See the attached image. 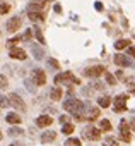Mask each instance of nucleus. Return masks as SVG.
<instances>
[{
    "label": "nucleus",
    "instance_id": "12",
    "mask_svg": "<svg viewBox=\"0 0 135 146\" xmlns=\"http://www.w3.org/2000/svg\"><path fill=\"white\" fill-rule=\"evenodd\" d=\"M43 7H45L43 0H31L29 2V12H39Z\"/></svg>",
    "mask_w": 135,
    "mask_h": 146
},
{
    "label": "nucleus",
    "instance_id": "31",
    "mask_svg": "<svg viewBox=\"0 0 135 146\" xmlns=\"http://www.w3.org/2000/svg\"><path fill=\"white\" fill-rule=\"evenodd\" d=\"M10 11V5L9 4H0V14H7Z\"/></svg>",
    "mask_w": 135,
    "mask_h": 146
},
{
    "label": "nucleus",
    "instance_id": "33",
    "mask_svg": "<svg viewBox=\"0 0 135 146\" xmlns=\"http://www.w3.org/2000/svg\"><path fill=\"white\" fill-rule=\"evenodd\" d=\"M7 105H9V100H7L5 96L0 95V107H7Z\"/></svg>",
    "mask_w": 135,
    "mask_h": 146
},
{
    "label": "nucleus",
    "instance_id": "10",
    "mask_svg": "<svg viewBox=\"0 0 135 146\" xmlns=\"http://www.w3.org/2000/svg\"><path fill=\"white\" fill-rule=\"evenodd\" d=\"M113 60H115V64L120 65V67H128V65H132V60H130L128 57H125V55H120V53L115 55Z\"/></svg>",
    "mask_w": 135,
    "mask_h": 146
},
{
    "label": "nucleus",
    "instance_id": "14",
    "mask_svg": "<svg viewBox=\"0 0 135 146\" xmlns=\"http://www.w3.org/2000/svg\"><path fill=\"white\" fill-rule=\"evenodd\" d=\"M55 137H56L55 131H46V132L41 134V141L43 143H51V141H55Z\"/></svg>",
    "mask_w": 135,
    "mask_h": 146
},
{
    "label": "nucleus",
    "instance_id": "6",
    "mask_svg": "<svg viewBox=\"0 0 135 146\" xmlns=\"http://www.w3.org/2000/svg\"><path fill=\"white\" fill-rule=\"evenodd\" d=\"M21 24H22V19H21L19 16L10 17V19L7 21V29H9V33H16V31L21 28Z\"/></svg>",
    "mask_w": 135,
    "mask_h": 146
},
{
    "label": "nucleus",
    "instance_id": "8",
    "mask_svg": "<svg viewBox=\"0 0 135 146\" xmlns=\"http://www.w3.org/2000/svg\"><path fill=\"white\" fill-rule=\"evenodd\" d=\"M33 78H34V83H36L38 86L46 84V74H45L43 69H36V70L33 72Z\"/></svg>",
    "mask_w": 135,
    "mask_h": 146
},
{
    "label": "nucleus",
    "instance_id": "19",
    "mask_svg": "<svg viewBox=\"0 0 135 146\" xmlns=\"http://www.w3.org/2000/svg\"><path fill=\"white\" fill-rule=\"evenodd\" d=\"M74 129H75V127H74L70 122H69V124H63V125H62V131H63V134H72V132H74Z\"/></svg>",
    "mask_w": 135,
    "mask_h": 146
},
{
    "label": "nucleus",
    "instance_id": "40",
    "mask_svg": "<svg viewBox=\"0 0 135 146\" xmlns=\"http://www.w3.org/2000/svg\"><path fill=\"white\" fill-rule=\"evenodd\" d=\"M0 139H2V132H0Z\"/></svg>",
    "mask_w": 135,
    "mask_h": 146
},
{
    "label": "nucleus",
    "instance_id": "39",
    "mask_svg": "<svg viewBox=\"0 0 135 146\" xmlns=\"http://www.w3.org/2000/svg\"><path fill=\"white\" fill-rule=\"evenodd\" d=\"M132 95H135V88H133V90H132Z\"/></svg>",
    "mask_w": 135,
    "mask_h": 146
},
{
    "label": "nucleus",
    "instance_id": "25",
    "mask_svg": "<svg viewBox=\"0 0 135 146\" xmlns=\"http://www.w3.org/2000/svg\"><path fill=\"white\" fill-rule=\"evenodd\" d=\"M104 78H106V83H108V84H111V86H113V84H116L115 76H113V74H109V72H104Z\"/></svg>",
    "mask_w": 135,
    "mask_h": 146
},
{
    "label": "nucleus",
    "instance_id": "22",
    "mask_svg": "<svg viewBox=\"0 0 135 146\" xmlns=\"http://www.w3.org/2000/svg\"><path fill=\"white\" fill-rule=\"evenodd\" d=\"M29 19L31 21H43V14L41 12H29Z\"/></svg>",
    "mask_w": 135,
    "mask_h": 146
},
{
    "label": "nucleus",
    "instance_id": "30",
    "mask_svg": "<svg viewBox=\"0 0 135 146\" xmlns=\"http://www.w3.org/2000/svg\"><path fill=\"white\" fill-rule=\"evenodd\" d=\"M65 146H81V141H79V139H74V137H72V139H69V141L65 143Z\"/></svg>",
    "mask_w": 135,
    "mask_h": 146
},
{
    "label": "nucleus",
    "instance_id": "20",
    "mask_svg": "<svg viewBox=\"0 0 135 146\" xmlns=\"http://www.w3.org/2000/svg\"><path fill=\"white\" fill-rule=\"evenodd\" d=\"M128 43H130L128 40H118V41L115 43V48H116V50H121V48H126V46H128Z\"/></svg>",
    "mask_w": 135,
    "mask_h": 146
},
{
    "label": "nucleus",
    "instance_id": "26",
    "mask_svg": "<svg viewBox=\"0 0 135 146\" xmlns=\"http://www.w3.org/2000/svg\"><path fill=\"white\" fill-rule=\"evenodd\" d=\"M103 141H104V146H118V143H116L115 137H104Z\"/></svg>",
    "mask_w": 135,
    "mask_h": 146
},
{
    "label": "nucleus",
    "instance_id": "32",
    "mask_svg": "<svg viewBox=\"0 0 135 146\" xmlns=\"http://www.w3.org/2000/svg\"><path fill=\"white\" fill-rule=\"evenodd\" d=\"M125 83H126L130 88H135V78H126V79H125Z\"/></svg>",
    "mask_w": 135,
    "mask_h": 146
},
{
    "label": "nucleus",
    "instance_id": "37",
    "mask_svg": "<svg viewBox=\"0 0 135 146\" xmlns=\"http://www.w3.org/2000/svg\"><path fill=\"white\" fill-rule=\"evenodd\" d=\"M94 88L96 90H103V83H94Z\"/></svg>",
    "mask_w": 135,
    "mask_h": 146
},
{
    "label": "nucleus",
    "instance_id": "17",
    "mask_svg": "<svg viewBox=\"0 0 135 146\" xmlns=\"http://www.w3.org/2000/svg\"><path fill=\"white\" fill-rule=\"evenodd\" d=\"M31 52H33V55H34L38 60H41V58H43V50H41L38 45H33V46H31Z\"/></svg>",
    "mask_w": 135,
    "mask_h": 146
},
{
    "label": "nucleus",
    "instance_id": "24",
    "mask_svg": "<svg viewBox=\"0 0 135 146\" xmlns=\"http://www.w3.org/2000/svg\"><path fill=\"white\" fill-rule=\"evenodd\" d=\"M9 134H10V136H22V129L14 125V127H10V129H9Z\"/></svg>",
    "mask_w": 135,
    "mask_h": 146
},
{
    "label": "nucleus",
    "instance_id": "5",
    "mask_svg": "<svg viewBox=\"0 0 135 146\" xmlns=\"http://www.w3.org/2000/svg\"><path fill=\"white\" fill-rule=\"evenodd\" d=\"M84 137H87L91 141H98V139H101V129H96V127L89 125V127L84 129Z\"/></svg>",
    "mask_w": 135,
    "mask_h": 146
},
{
    "label": "nucleus",
    "instance_id": "23",
    "mask_svg": "<svg viewBox=\"0 0 135 146\" xmlns=\"http://www.w3.org/2000/svg\"><path fill=\"white\" fill-rule=\"evenodd\" d=\"M98 117H99V108H91L87 119H89V120H94V119H98Z\"/></svg>",
    "mask_w": 135,
    "mask_h": 146
},
{
    "label": "nucleus",
    "instance_id": "9",
    "mask_svg": "<svg viewBox=\"0 0 135 146\" xmlns=\"http://www.w3.org/2000/svg\"><path fill=\"white\" fill-rule=\"evenodd\" d=\"M120 132H121V139L123 141H130V125L126 124V120H121L120 122Z\"/></svg>",
    "mask_w": 135,
    "mask_h": 146
},
{
    "label": "nucleus",
    "instance_id": "21",
    "mask_svg": "<svg viewBox=\"0 0 135 146\" xmlns=\"http://www.w3.org/2000/svg\"><path fill=\"white\" fill-rule=\"evenodd\" d=\"M109 103H111V98L109 96H101L99 98V107L106 108V107H109Z\"/></svg>",
    "mask_w": 135,
    "mask_h": 146
},
{
    "label": "nucleus",
    "instance_id": "1",
    "mask_svg": "<svg viewBox=\"0 0 135 146\" xmlns=\"http://www.w3.org/2000/svg\"><path fill=\"white\" fill-rule=\"evenodd\" d=\"M63 108L67 110V112H70V113H74L79 120H82L84 117L81 115V112L84 110V103L81 102V100H77V98H70V100H67V102H63Z\"/></svg>",
    "mask_w": 135,
    "mask_h": 146
},
{
    "label": "nucleus",
    "instance_id": "36",
    "mask_svg": "<svg viewBox=\"0 0 135 146\" xmlns=\"http://www.w3.org/2000/svg\"><path fill=\"white\" fill-rule=\"evenodd\" d=\"M128 55L130 57H135V46H128Z\"/></svg>",
    "mask_w": 135,
    "mask_h": 146
},
{
    "label": "nucleus",
    "instance_id": "3",
    "mask_svg": "<svg viewBox=\"0 0 135 146\" xmlns=\"http://www.w3.org/2000/svg\"><path fill=\"white\" fill-rule=\"evenodd\" d=\"M70 83V84H81V81H79V78H75L72 72H65V74H58L56 78H55V83Z\"/></svg>",
    "mask_w": 135,
    "mask_h": 146
},
{
    "label": "nucleus",
    "instance_id": "38",
    "mask_svg": "<svg viewBox=\"0 0 135 146\" xmlns=\"http://www.w3.org/2000/svg\"><path fill=\"white\" fill-rule=\"evenodd\" d=\"M10 146H26V144H22V143H12Z\"/></svg>",
    "mask_w": 135,
    "mask_h": 146
},
{
    "label": "nucleus",
    "instance_id": "34",
    "mask_svg": "<svg viewBox=\"0 0 135 146\" xmlns=\"http://www.w3.org/2000/svg\"><path fill=\"white\" fill-rule=\"evenodd\" d=\"M48 65H51L53 69H58V62H56V60H53V58H50V60H48Z\"/></svg>",
    "mask_w": 135,
    "mask_h": 146
},
{
    "label": "nucleus",
    "instance_id": "28",
    "mask_svg": "<svg viewBox=\"0 0 135 146\" xmlns=\"http://www.w3.org/2000/svg\"><path fill=\"white\" fill-rule=\"evenodd\" d=\"M7 86H9L7 78L5 76H0V90H7Z\"/></svg>",
    "mask_w": 135,
    "mask_h": 146
},
{
    "label": "nucleus",
    "instance_id": "13",
    "mask_svg": "<svg viewBox=\"0 0 135 146\" xmlns=\"http://www.w3.org/2000/svg\"><path fill=\"white\" fill-rule=\"evenodd\" d=\"M51 117L50 115H41V117H38L36 119V125L38 127H46V125H51Z\"/></svg>",
    "mask_w": 135,
    "mask_h": 146
},
{
    "label": "nucleus",
    "instance_id": "18",
    "mask_svg": "<svg viewBox=\"0 0 135 146\" xmlns=\"http://www.w3.org/2000/svg\"><path fill=\"white\" fill-rule=\"evenodd\" d=\"M99 127H101V131H111V122L108 119H103L99 122Z\"/></svg>",
    "mask_w": 135,
    "mask_h": 146
},
{
    "label": "nucleus",
    "instance_id": "27",
    "mask_svg": "<svg viewBox=\"0 0 135 146\" xmlns=\"http://www.w3.org/2000/svg\"><path fill=\"white\" fill-rule=\"evenodd\" d=\"M33 33H34V36L38 38V41H39V43H45V38H43V35H41V29L34 28V29H33Z\"/></svg>",
    "mask_w": 135,
    "mask_h": 146
},
{
    "label": "nucleus",
    "instance_id": "29",
    "mask_svg": "<svg viewBox=\"0 0 135 146\" xmlns=\"http://www.w3.org/2000/svg\"><path fill=\"white\" fill-rule=\"evenodd\" d=\"M31 35H33V29H26V33L21 36V41H29L31 40Z\"/></svg>",
    "mask_w": 135,
    "mask_h": 146
},
{
    "label": "nucleus",
    "instance_id": "7",
    "mask_svg": "<svg viewBox=\"0 0 135 146\" xmlns=\"http://www.w3.org/2000/svg\"><path fill=\"white\" fill-rule=\"evenodd\" d=\"M126 95H120L115 98V112H125L126 110Z\"/></svg>",
    "mask_w": 135,
    "mask_h": 146
},
{
    "label": "nucleus",
    "instance_id": "16",
    "mask_svg": "<svg viewBox=\"0 0 135 146\" xmlns=\"http://www.w3.org/2000/svg\"><path fill=\"white\" fill-rule=\"evenodd\" d=\"M7 122L17 125V124H21V117H19L17 113H9V115H7Z\"/></svg>",
    "mask_w": 135,
    "mask_h": 146
},
{
    "label": "nucleus",
    "instance_id": "2",
    "mask_svg": "<svg viewBox=\"0 0 135 146\" xmlns=\"http://www.w3.org/2000/svg\"><path fill=\"white\" fill-rule=\"evenodd\" d=\"M7 100H9V105L14 107L16 110H19V112H24V110H26V103L22 102V98H21L17 93H10V95L7 96Z\"/></svg>",
    "mask_w": 135,
    "mask_h": 146
},
{
    "label": "nucleus",
    "instance_id": "15",
    "mask_svg": "<svg viewBox=\"0 0 135 146\" xmlns=\"http://www.w3.org/2000/svg\"><path fill=\"white\" fill-rule=\"evenodd\" d=\"M50 98H51V100H60V98H62V90H60L58 86H55V88L50 91Z\"/></svg>",
    "mask_w": 135,
    "mask_h": 146
},
{
    "label": "nucleus",
    "instance_id": "41",
    "mask_svg": "<svg viewBox=\"0 0 135 146\" xmlns=\"http://www.w3.org/2000/svg\"><path fill=\"white\" fill-rule=\"evenodd\" d=\"M50 2H51V0H50Z\"/></svg>",
    "mask_w": 135,
    "mask_h": 146
},
{
    "label": "nucleus",
    "instance_id": "4",
    "mask_svg": "<svg viewBox=\"0 0 135 146\" xmlns=\"http://www.w3.org/2000/svg\"><path fill=\"white\" fill-rule=\"evenodd\" d=\"M104 72H106V69L103 65H94V67H89L84 70V76L86 78H98V76L104 74Z\"/></svg>",
    "mask_w": 135,
    "mask_h": 146
},
{
    "label": "nucleus",
    "instance_id": "11",
    "mask_svg": "<svg viewBox=\"0 0 135 146\" xmlns=\"http://www.w3.org/2000/svg\"><path fill=\"white\" fill-rule=\"evenodd\" d=\"M9 55H10L12 58H17V60H24V58H26V52H24L22 48H17V46H14V48H10V52H9Z\"/></svg>",
    "mask_w": 135,
    "mask_h": 146
},
{
    "label": "nucleus",
    "instance_id": "35",
    "mask_svg": "<svg viewBox=\"0 0 135 146\" xmlns=\"http://www.w3.org/2000/svg\"><path fill=\"white\" fill-rule=\"evenodd\" d=\"M60 122H62V125H63V124H69V117H67V115H62V117H60Z\"/></svg>",
    "mask_w": 135,
    "mask_h": 146
}]
</instances>
